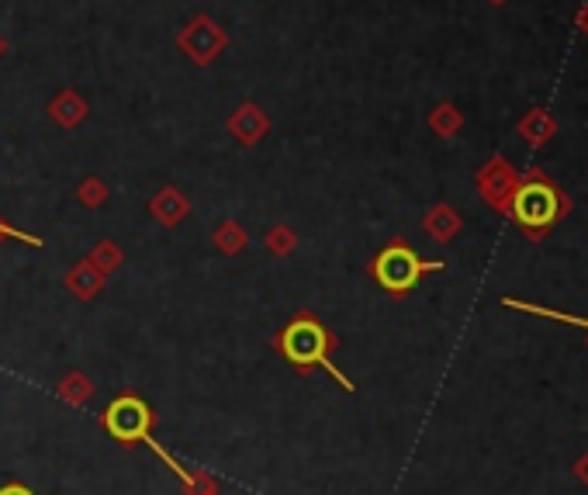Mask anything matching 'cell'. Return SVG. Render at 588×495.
<instances>
[{"label": "cell", "instance_id": "obj_1", "mask_svg": "<svg viewBox=\"0 0 588 495\" xmlns=\"http://www.w3.org/2000/svg\"><path fill=\"white\" fill-rule=\"evenodd\" d=\"M281 354L291 360L294 367H301V371H308L312 364H322L329 374L339 381V388L343 392H353V385H350V378H346L343 371L329 360V347H333V340H329V333L319 326L315 319H294L288 329H284V336H281Z\"/></svg>", "mask_w": 588, "mask_h": 495}, {"label": "cell", "instance_id": "obj_2", "mask_svg": "<svg viewBox=\"0 0 588 495\" xmlns=\"http://www.w3.org/2000/svg\"><path fill=\"white\" fill-rule=\"evenodd\" d=\"M429 270H443V264H422L416 253L402 243L388 246V250L374 260V277H378V284L384 291H391V295H405V291H409L422 274H429Z\"/></svg>", "mask_w": 588, "mask_h": 495}, {"label": "cell", "instance_id": "obj_3", "mask_svg": "<svg viewBox=\"0 0 588 495\" xmlns=\"http://www.w3.org/2000/svg\"><path fill=\"white\" fill-rule=\"evenodd\" d=\"M104 426L115 433L122 444H135V440L149 437V426H153V412L146 402H139L135 395H125L104 412Z\"/></svg>", "mask_w": 588, "mask_h": 495}, {"label": "cell", "instance_id": "obj_4", "mask_svg": "<svg viewBox=\"0 0 588 495\" xmlns=\"http://www.w3.org/2000/svg\"><path fill=\"white\" fill-rule=\"evenodd\" d=\"M516 215L523 225H547L561 215V201H557V191L550 184H526L523 191L516 194Z\"/></svg>", "mask_w": 588, "mask_h": 495}, {"label": "cell", "instance_id": "obj_5", "mask_svg": "<svg viewBox=\"0 0 588 495\" xmlns=\"http://www.w3.org/2000/svg\"><path fill=\"white\" fill-rule=\"evenodd\" d=\"M0 495H35V492L25 489V485H7V489H0Z\"/></svg>", "mask_w": 588, "mask_h": 495}]
</instances>
